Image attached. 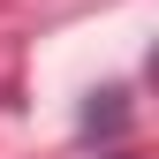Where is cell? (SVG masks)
Here are the masks:
<instances>
[{"instance_id": "2", "label": "cell", "mask_w": 159, "mask_h": 159, "mask_svg": "<svg viewBox=\"0 0 159 159\" xmlns=\"http://www.w3.org/2000/svg\"><path fill=\"white\" fill-rule=\"evenodd\" d=\"M98 159H136V152H98Z\"/></svg>"}, {"instance_id": "1", "label": "cell", "mask_w": 159, "mask_h": 159, "mask_svg": "<svg viewBox=\"0 0 159 159\" xmlns=\"http://www.w3.org/2000/svg\"><path fill=\"white\" fill-rule=\"evenodd\" d=\"M121 129H129V91H121V84L91 91V106H84V136H121Z\"/></svg>"}]
</instances>
